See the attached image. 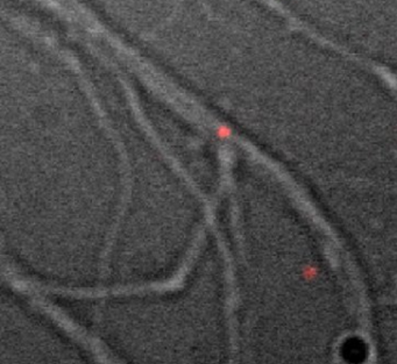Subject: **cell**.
I'll return each instance as SVG.
<instances>
[{
  "mask_svg": "<svg viewBox=\"0 0 397 364\" xmlns=\"http://www.w3.org/2000/svg\"><path fill=\"white\" fill-rule=\"evenodd\" d=\"M317 274H318L317 268L314 266H309L304 269V276L308 278H315L316 276H317Z\"/></svg>",
  "mask_w": 397,
  "mask_h": 364,
  "instance_id": "6da1fadb",
  "label": "cell"
},
{
  "mask_svg": "<svg viewBox=\"0 0 397 364\" xmlns=\"http://www.w3.org/2000/svg\"><path fill=\"white\" fill-rule=\"evenodd\" d=\"M219 135L220 138H229L230 137V130L227 127H222L219 130Z\"/></svg>",
  "mask_w": 397,
  "mask_h": 364,
  "instance_id": "7a4b0ae2",
  "label": "cell"
}]
</instances>
